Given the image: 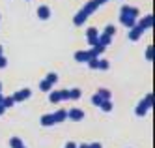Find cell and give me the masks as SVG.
<instances>
[{
    "label": "cell",
    "mask_w": 155,
    "mask_h": 148,
    "mask_svg": "<svg viewBox=\"0 0 155 148\" xmlns=\"http://www.w3.org/2000/svg\"><path fill=\"white\" fill-rule=\"evenodd\" d=\"M151 105H153V98H151V94H148V96H146V98H144L140 103L137 105L135 115H137V116H140V118H142V116H146V112H148V109H150Z\"/></svg>",
    "instance_id": "6da1fadb"
},
{
    "label": "cell",
    "mask_w": 155,
    "mask_h": 148,
    "mask_svg": "<svg viewBox=\"0 0 155 148\" xmlns=\"http://www.w3.org/2000/svg\"><path fill=\"white\" fill-rule=\"evenodd\" d=\"M30 96H32V90H30V88H23V90H19V92H15L12 98H13L15 103H23V101L28 99Z\"/></svg>",
    "instance_id": "7a4b0ae2"
},
{
    "label": "cell",
    "mask_w": 155,
    "mask_h": 148,
    "mask_svg": "<svg viewBox=\"0 0 155 148\" xmlns=\"http://www.w3.org/2000/svg\"><path fill=\"white\" fill-rule=\"evenodd\" d=\"M68 118H69V120H73V122H79V120H82V118H84V111H82V109H79V107H73V109H69V111H68Z\"/></svg>",
    "instance_id": "3957f363"
},
{
    "label": "cell",
    "mask_w": 155,
    "mask_h": 148,
    "mask_svg": "<svg viewBox=\"0 0 155 148\" xmlns=\"http://www.w3.org/2000/svg\"><path fill=\"white\" fill-rule=\"evenodd\" d=\"M120 13L121 15H129V17H138L140 15V11H138V8H133V6H121V9H120Z\"/></svg>",
    "instance_id": "277c9868"
},
{
    "label": "cell",
    "mask_w": 155,
    "mask_h": 148,
    "mask_svg": "<svg viewBox=\"0 0 155 148\" xmlns=\"http://www.w3.org/2000/svg\"><path fill=\"white\" fill-rule=\"evenodd\" d=\"M86 19H88V13H86L84 9H81L79 13L73 17V25H75V26H82L84 22H86Z\"/></svg>",
    "instance_id": "5b68a950"
},
{
    "label": "cell",
    "mask_w": 155,
    "mask_h": 148,
    "mask_svg": "<svg viewBox=\"0 0 155 148\" xmlns=\"http://www.w3.org/2000/svg\"><path fill=\"white\" fill-rule=\"evenodd\" d=\"M120 22H121L124 26H127V28H133V26L137 25V19H135V17H129V15H121V13H120Z\"/></svg>",
    "instance_id": "8992f818"
},
{
    "label": "cell",
    "mask_w": 155,
    "mask_h": 148,
    "mask_svg": "<svg viewBox=\"0 0 155 148\" xmlns=\"http://www.w3.org/2000/svg\"><path fill=\"white\" fill-rule=\"evenodd\" d=\"M151 22H153V17H151V15H144V17L137 22V26H140L142 30H148V28L151 26Z\"/></svg>",
    "instance_id": "52a82bcc"
},
{
    "label": "cell",
    "mask_w": 155,
    "mask_h": 148,
    "mask_svg": "<svg viewBox=\"0 0 155 148\" xmlns=\"http://www.w3.org/2000/svg\"><path fill=\"white\" fill-rule=\"evenodd\" d=\"M36 13H38V17H39V19L47 21V19L51 17V8H49V6H39Z\"/></svg>",
    "instance_id": "ba28073f"
},
{
    "label": "cell",
    "mask_w": 155,
    "mask_h": 148,
    "mask_svg": "<svg viewBox=\"0 0 155 148\" xmlns=\"http://www.w3.org/2000/svg\"><path fill=\"white\" fill-rule=\"evenodd\" d=\"M142 34H144V30H142L140 26H137V25H135V26L129 30V40H131V41H137V40L142 36Z\"/></svg>",
    "instance_id": "9c48e42d"
},
{
    "label": "cell",
    "mask_w": 155,
    "mask_h": 148,
    "mask_svg": "<svg viewBox=\"0 0 155 148\" xmlns=\"http://www.w3.org/2000/svg\"><path fill=\"white\" fill-rule=\"evenodd\" d=\"M75 60H77V62H86V64H88V60H90V53H88V51H77V53H75Z\"/></svg>",
    "instance_id": "30bf717a"
},
{
    "label": "cell",
    "mask_w": 155,
    "mask_h": 148,
    "mask_svg": "<svg viewBox=\"0 0 155 148\" xmlns=\"http://www.w3.org/2000/svg\"><path fill=\"white\" fill-rule=\"evenodd\" d=\"M54 122H56V124H60V122H64L65 118H68V111H65V109H60V111H56V112H54Z\"/></svg>",
    "instance_id": "8fae6325"
},
{
    "label": "cell",
    "mask_w": 155,
    "mask_h": 148,
    "mask_svg": "<svg viewBox=\"0 0 155 148\" xmlns=\"http://www.w3.org/2000/svg\"><path fill=\"white\" fill-rule=\"evenodd\" d=\"M39 122H41V126H45V128L54 126V124H56V122H54V116H52V115H43Z\"/></svg>",
    "instance_id": "7c38bea8"
},
{
    "label": "cell",
    "mask_w": 155,
    "mask_h": 148,
    "mask_svg": "<svg viewBox=\"0 0 155 148\" xmlns=\"http://www.w3.org/2000/svg\"><path fill=\"white\" fill-rule=\"evenodd\" d=\"M103 51H105V47H101V45H97V47H92L90 51V58H99V56L103 54Z\"/></svg>",
    "instance_id": "4fadbf2b"
},
{
    "label": "cell",
    "mask_w": 155,
    "mask_h": 148,
    "mask_svg": "<svg viewBox=\"0 0 155 148\" xmlns=\"http://www.w3.org/2000/svg\"><path fill=\"white\" fill-rule=\"evenodd\" d=\"M97 8H99V6H97V4L94 2V0H90V2H86V6H84L82 9L86 11L88 15H90V13H94V11H97Z\"/></svg>",
    "instance_id": "5bb4252c"
},
{
    "label": "cell",
    "mask_w": 155,
    "mask_h": 148,
    "mask_svg": "<svg viewBox=\"0 0 155 148\" xmlns=\"http://www.w3.org/2000/svg\"><path fill=\"white\" fill-rule=\"evenodd\" d=\"M97 41H99V45H101V47H107V45H108L110 41H112V38H110V36H107V34H99Z\"/></svg>",
    "instance_id": "9a60e30c"
},
{
    "label": "cell",
    "mask_w": 155,
    "mask_h": 148,
    "mask_svg": "<svg viewBox=\"0 0 155 148\" xmlns=\"http://www.w3.org/2000/svg\"><path fill=\"white\" fill-rule=\"evenodd\" d=\"M97 96L101 98L103 101H105V99H110V98H112V94H110V90H107V88H99V90H97Z\"/></svg>",
    "instance_id": "2e32d148"
},
{
    "label": "cell",
    "mask_w": 155,
    "mask_h": 148,
    "mask_svg": "<svg viewBox=\"0 0 155 148\" xmlns=\"http://www.w3.org/2000/svg\"><path fill=\"white\" fill-rule=\"evenodd\" d=\"M49 101H51V103H58V101H62L58 90H52V92H49Z\"/></svg>",
    "instance_id": "e0dca14e"
},
{
    "label": "cell",
    "mask_w": 155,
    "mask_h": 148,
    "mask_svg": "<svg viewBox=\"0 0 155 148\" xmlns=\"http://www.w3.org/2000/svg\"><path fill=\"white\" fill-rule=\"evenodd\" d=\"M0 105H2L4 109H9V107H13V105H15V101H13L12 96H8V98H2V103H0Z\"/></svg>",
    "instance_id": "ac0fdd59"
},
{
    "label": "cell",
    "mask_w": 155,
    "mask_h": 148,
    "mask_svg": "<svg viewBox=\"0 0 155 148\" xmlns=\"http://www.w3.org/2000/svg\"><path fill=\"white\" fill-rule=\"evenodd\" d=\"M97 36H99V30H97L95 26H90V28L86 30V38H88V40H94V38H97Z\"/></svg>",
    "instance_id": "d6986e66"
},
{
    "label": "cell",
    "mask_w": 155,
    "mask_h": 148,
    "mask_svg": "<svg viewBox=\"0 0 155 148\" xmlns=\"http://www.w3.org/2000/svg\"><path fill=\"white\" fill-rule=\"evenodd\" d=\"M82 96V92H81V88H71L69 90V99H73V101H77Z\"/></svg>",
    "instance_id": "ffe728a7"
},
{
    "label": "cell",
    "mask_w": 155,
    "mask_h": 148,
    "mask_svg": "<svg viewBox=\"0 0 155 148\" xmlns=\"http://www.w3.org/2000/svg\"><path fill=\"white\" fill-rule=\"evenodd\" d=\"M9 146H12V148H21V146H25V144H23V139L12 137V139H9Z\"/></svg>",
    "instance_id": "44dd1931"
},
{
    "label": "cell",
    "mask_w": 155,
    "mask_h": 148,
    "mask_svg": "<svg viewBox=\"0 0 155 148\" xmlns=\"http://www.w3.org/2000/svg\"><path fill=\"white\" fill-rule=\"evenodd\" d=\"M99 107H101V111H105V112H110L112 111V99H105Z\"/></svg>",
    "instance_id": "7402d4cb"
},
{
    "label": "cell",
    "mask_w": 155,
    "mask_h": 148,
    "mask_svg": "<svg viewBox=\"0 0 155 148\" xmlns=\"http://www.w3.org/2000/svg\"><path fill=\"white\" fill-rule=\"evenodd\" d=\"M39 90H41V92H51V90H52V84L47 83L45 79H43V81L39 83Z\"/></svg>",
    "instance_id": "603a6c76"
},
{
    "label": "cell",
    "mask_w": 155,
    "mask_h": 148,
    "mask_svg": "<svg viewBox=\"0 0 155 148\" xmlns=\"http://www.w3.org/2000/svg\"><path fill=\"white\" fill-rule=\"evenodd\" d=\"M45 81H47V83H51V84L54 86V84H56V81H58V75L51 71V73H47V77H45Z\"/></svg>",
    "instance_id": "cb8c5ba5"
},
{
    "label": "cell",
    "mask_w": 155,
    "mask_h": 148,
    "mask_svg": "<svg viewBox=\"0 0 155 148\" xmlns=\"http://www.w3.org/2000/svg\"><path fill=\"white\" fill-rule=\"evenodd\" d=\"M110 67V64L107 62V60H103V58H99V62H97V70H103V71H107Z\"/></svg>",
    "instance_id": "d4e9b609"
},
{
    "label": "cell",
    "mask_w": 155,
    "mask_h": 148,
    "mask_svg": "<svg viewBox=\"0 0 155 148\" xmlns=\"http://www.w3.org/2000/svg\"><path fill=\"white\" fill-rule=\"evenodd\" d=\"M103 34H107V36H110V38H112L114 34H116V26H114V25H107V26H105V32H103Z\"/></svg>",
    "instance_id": "484cf974"
},
{
    "label": "cell",
    "mask_w": 155,
    "mask_h": 148,
    "mask_svg": "<svg viewBox=\"0 0 155 148\" xmlns=\"http://www.w3.org/2000/svg\"><path fill=\"white\" fill-rule=\"evenodd\" d=\"M101 103H103V99H101V98H99L97 94H94V96H92V105H95V107H99V105H101Z\"/></svg>",
    "instance_id": "4316f807"
},
{
    "label": "cell",
    "mask_w": 155,
    "mask_h": 148,
    "mask_svg": "<svg viewBox=\"0 0 155 148\" xmlns=\"http://www.w3.org/2000/svg\"><path fill=\"white\" fill-rule=\"evenodd\" d=\"M58 92H60V99H69V88L58 90Z\"/></svg>",
    "instance_id": "83f0119b"
},
{
    "label": "cell",
    "mask_w": 155,
    "mask_h": 148,
    "mask_svg": "<svg viewBox=\"0 0 155 148\" xmlns=\"http://www.w3.org/2000/svg\"><path fill=\"white\" fill-rule=\"evenodd\" d=\"M97 62H99V58H90L88 60V66H90L92 70H97Z\"/></svg>",
    "instance_id": "f1b7e54d"
},
{
    "label": "cell",
    "mask_w": 155,
    "mask_h": 148,
    "mask_svg": "<svg viewBox=\"0 0 155 148\" xmlns=\"http://www.w3.org/2000/svg\"><path fill=\"white\" fill-rule=\"evenodd\" d=\"M146 60H153V47H151V45L146 49Z\"/></svg>",
    "instance_id": "f546056e"
},
{
    "label": "cell",
    "mask_w": 155,
    "mask_h": 148,
    "mask_svg": "<svg viewBox=\"0 0 155 148\" xmlns=\"http://www.w3.org/2000/svg\"><path fill=\"white\" fill-rule=\"evenodd\" d=\"M6 66H8V58L2 54V56H0V67H6Z\"/></svg>",
    "instance_id": "4dcf8cb0"
},
{
    "label": "cell",
    "mask_w": 155,
    "mask_h": 148,
    "mask_svg": "<svg viewBox=\"0 0 155 148\" xmlns=\"http://www.w3.org/2000/svg\"><path fill=\"white\" fill-rule=\"evenodd\" d=\"M88 148H103L101 143H92V144H88Z\"/></svg>",
    "instance_id": "1f68e13d"
},
{
    "label": "cell",
    "mask_w": 155,
    "mask_h": 148,
    "mask_svg": "<svg viewBox=\"0 0 155 148\" xmlns=\"http://www.w3.org/2000/svg\"><path fill=\"white\" fill-rule=\"evenodd\" d=\"M64 148H77V144H75V143H73V141H69V143H68V144H65V146H64Z\"/></svg>",
    "instance_id": "d6a6232c"
},
{
    "label": "cell",
    "mask_w": 155,
    "mask_h": 148,
    "mask_svg": "<svg viewBox=\"0 0 155 148\" xmlns=\"http://www.w3.org/2000/svg\"><path fill=\"white\" fill-rule=\"evenodd\" d=\"M94 2H95L97 6H101V4H105V2H108V0H94Z\"/></svg>",
    "instance_id": "836d02e7"
},
{
    "label": "cell",
    "mask_w": 155,
    "mask_h": 148,
    "mask_svg": "<svg viewBox=\"0 0 155 148\" xmlns=\"http://www.w3.org/2000/svg\"><path fill=\"white\" fill-rule=\"evenodd\" d=\"M4 112H6V109H4L2 105H0V116H2V115H4Z\"/></svg>",
    "instance_id": "e575fe53"
},
{
    "label": "cell",
    "mask_w": 155,
    "mask_h": 148,
    "mask_svg": "<svg viewBox=\"0 0 155 148\" xmlns=\"http://www.w3.org/2000/svg\"><path fill=\"white\" fill-rule=\"evenodd\" d=\"M77 148H88V144H86V143H82L81 146H77Z\"/></svg>",
    "instance_id": "d590c367"
},
{
    "label": "cell",
    "mask_w": 155,
    "mask_h": 148,
    "mask_svg": "<svg viewBox=\"0 0 155 148\" xmlns=\"http://www.w3.org/2000/svg\"><path fill=\"white\" fill-rule=\"evenodd\" d=\"M2 51H4V49H2V45H0V56H2Z\"/></svg>",
    "instance_id": "8d00e7d4"
},
{
    "label": "cell",
    "mask_w": 155,
    "mask_h": 148,
    "mask_svg": "<svg viewBox=\"0 0 155 148\" xmlns=\"http://www.w3.org/2000/svg\"><path fill=\"white\" fill-rule=\"evenodd\" d=\"M2 98H4V96H2V94H0V103H2Z\"/></svg>",
    "instance_id": "74e56055"
},
{
    "label": "cell",
    "mask_w": 155,
    "mask_h": 148,
    "mask_svg": "<svg viewBox=\"0 0 155 148\" xmlns=\"http://www.w3.org/2000/svg\"><path fill=\"white\" fill-rule=\"evenodd\" d=\"M0 92H2V83H0Z\"/></svg>",
    "instance_id": "f35d334b"
},
{
    "label": "cell",
    "mask_w": 155,
    "mask_h": 148,
    "mask_svg": "<svg viewBox=\"0 0 155 148\" xmlns=\"http://www.w3.org/2000/svg\"><path fill=\"white\" fill-rule=\"evenodd\" d=\"M21 148H25V146H21Z\"/></svg>",
    "instance_id": "ab89813d"
}]
</instances>
